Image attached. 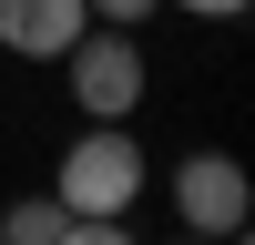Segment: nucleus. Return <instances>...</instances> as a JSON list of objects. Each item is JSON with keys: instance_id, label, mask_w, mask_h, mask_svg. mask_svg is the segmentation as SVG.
<instances>
[{"instance_id": "nucleus-1", "label": "nucleus", "mask_w": 255, "mask_h": 245, "mask_svg": "<svg viewBox=\"0 0 255 245\" xmlns=\"http://www.w3.org/2000/svg\"><path fill=\"white\" fill-rule=\"evenodd\" d=\"M143 184H153V163H143L133 122H82L72 153H61V174H51V204L82 215V225H113V215L143 204Z\"/></svg>"}, {"instance_id": "nucleus-2", "label": "nucleus", "mask_w": 255, "mask_h": 245, "mask_svg": "<svg viewBox=\"0 0 255 245\" xmlns=\"http://www.w3.org/2000/svg\"><path fill=\"white\" fill-rule=\"evenodd\" d=\"M61 72H72V113H92V122H133L143 113V82H153L143 72V41L133 31H102V20L61 51Z\"/></svg>"}, {"instance_id": "nucleus-3", "label": "nucleus", "mask_w": 255, "mask_h": 245, "mask_svg": "<svg viewBox=\"0 0 255 245\" xmlns=\"http://www.w3.org/2000/svg\"><path fill=\"white\" fill-rule=\"evenodd\" d=\"M245 204H255V184H245L235 153H184V163H174V215H184V235H245Z\"/></svg>"}, {"instance_id": "nucleus-4", "label": "nucleus", "mask_w": 255, "mask_h": 245, "mask_svg": "<svg viewBox=\"0 0 255 245\" xmlns=\"http://www.w3.org/2000/svg\"><path fill=\"white\" fill-rule=\"evenodd\" d=\"M82 31H92L82 0H0V51H20V61H61Z\"/></svg>"}, {"instance_id": "nucleus-5", "label": "nucleus", "mask_w": 255, "mask_h": 245, "mask_svg": "<svg viewBox=\"0 0 255 245\" xmlns=\"http://www.w3.org/2000/svg\"><path fill=\"white\" fill-rule=\"evenodd\" d=\"M61 225H72V215H61L51 194H20L10 215H0V245H61Z\"/></svg>"}, {"instance_id": "nucleus-6", "label": "nucleus", "mask_w": 255, "mask_h": 245, "mask_svg": "<svg viewBox=\"0 0 255 245\" xmlns=\"http://www.w3.org/2000/svg\"><path fill=\"white\" fill-rule=\"evenodd\" d=\"M82 10H92V20H102V31H143V20H153V10H163V0H82Z\"/></svg>"}, {"instance_id": "nucleus-7", "label": "nucleus", "mask_w": 255, "mask_h": 245, "mask_svg": "<svg viewBox=\"0 0 255 245\" xmlns=\"http://www.w3.org/2000/svg\"><path fill=\"white\" fill-rule=\"evenodd\" d=\"M61 245H133V225H123V215H113V225H82V215H72V225H61Z\"/></svg>"}, {"instance_id": "nucleus-8", "label": "nucleus", "mask_w": 255, "mask_h": 245, "mask_svg": "<svg viewBox=\"0 0 255 245\" xmlns=\"http://www.w3.org/2000/svg\"><path fill=\"white\" fill-rule=\"evenodd\" d=\"M174 10H194V20H235L245 0H174Z\"/></svg>"}, {"instance_id": "nucleus-9", "label": "nucleus", "mask_w": 255, "mask_h": 245, "mask_svg": "<svg viewBox=\"0 0 255 245\" xmlns=\"http://www.w3.org/2000/svg\"><path fill=\"white\" fill-rule=\"evenodd\" d=\"M174 245H245V235H174Z\"/></svg>"}]
</instances>
